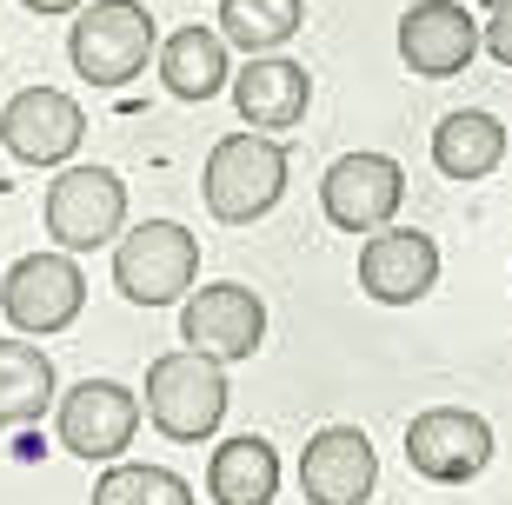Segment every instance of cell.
Returning <instances> with one entry per match:
<instances>
[{
  "mask_svg": "<svg viewBox=\"0 0 512 505\" xmlns=\"http://www.w3.org/2000/svg\"><path fill=\"white\" fill-rule=\"evenodd\" d=\"M147 419H153V432H167L180 446L213 439L220 419H227V359L200 353V346L160 353L147 366Z\"/></svg>",
  "mask_w": 512,
  "mask_h": 505,
  "instance_id": "1",
  "label": "cell"
},
{
  "mask_svg": "<svg viewBox=\"0 0 512 505\" xmlns=\"http://www.w3.org/2000/svg\"><path fill=\"white\" fill-rule=\"evenodd\" d=\"M200 193H207V213L227 226H253L266 220L286 193V147L253 133H227L220 147L207 153V173H200Z\"/></svg>",
  "mask_w": 512,
  "mask_h": 505,
  "instance_id": "2",
  "label": "cell"
},
{
  "mask_svg": "<svg viewBox=\"0 0 512 505\" xmlns=\"http://www.w3.org/2000/svg\"><path fill=\"white\" fill-rule=\"evenodd\" d=\"M200 280V240L180 220H140L114 240V286L133 306H173Z\"/></svg>",
  "mask_w": 512,
  "mask_h": 505,
  "instance_id": "3",
  "label": "cell"
},
{
  "mask_svg": "<svg viewBox=\"0 0 512 505\" xmlns=\"http://www.w3.org/2000/svg\"><path fill=\"white\" fill-rule=\"evenodd\" d=\"M153 47H160V34H153V14L140 0H94V7H80V20L67 27V60H74V74L94 80V87H127V80H140Z\"/></svg>",
  "mask_w": 512,
  "mask_h": 505,
  "instance_id": "4",
  "label": "cell"
},
{
  "mask_svg": "<svg viewBox=\"0 0 512 505\" xmlns=\"http://www.w3.org/2000/svg\"><path fill=\"white\" fill-rule=\"evenodd\" d=\"M47 233L67 253H94L127 233V187L114 167H60L47 187Z\"/></svg>",
  "mask_w": 512,
  "mask_h": 505,
  "instance_id": "5",
  "label": "cell"
},
{
  "mask_svg": "<svg viewBox=\"0 0 512 505\" xmlns=\"http://www.w3.org/2000/svg\"><path fill=\"white\" fill-rule=\"evenodd\" d=\"M87 306V280H80L74 253L60 246V253H27V260L7 266V280H0V313L14 319L20 333H67Z\"/></svg>",
  "mask_w": 512,
  "mask_h": 505,
  "instance_id": "6",
  "label": "cell"
},
{
  "mask_svg": "<svg viewBox=\"0 0 512 505\" xmlns=\"http://www.w3.org/2000/svg\"><path fill=\"white\" fill-rule=\"evenodd\" d=\"M406 459L433 486H466L493 466V426L466 406H433L406 426Z\"/></svg>",
  "mask_w": 512,
  "mask_h": 505,
  "instance_id": "7",
  "label": "cell"
},
{
  "mask_svg": "<svg viewBox=\"0 0 512 505\" xmlns=\"http://www.w3.org/2000/svg\"><path fill=\"white\" fill-rule=\"evenodd\" d=\"M80 133H87V113L60 87H20L0 107V147L14 153L20 167H67Z\"/></svg>",
  "mask_w": 512,
  "mask_h": 505,
  "instance_id": "8",
  "label": "cell"
},
{
  "mask_svg": "<svg viewBox=\"0 0 512 505\" xmlns=\"http://www.w3.org/2000/svg\"><path fill=\"white\" fill-rule=\"evenodd\" d=\"M399 200H406V173H399V160H386V153H340L320 180L326 220L340 226V233H360V240L380 233V226H393Z\"/></svg>",
  "mask_w": 512,
  "mask_h": 505,
  "instance_id": "9",
  "label": "cell"
},
{
  "mask_svg": "<svg viewBox=\"0 0 512 505\" xmlns=\"http://www.w3.org/2000/svg\"><path fill=\"white\" fill-rule=\"evenodd\" d=\"M54 426H60V446L74 452V459L114 466L120 452L133 446V432H140V399L127 386H114V379H80L74 393L60 399Z\"/></svg>",
  "mask_w": 512,
  "mask_h": 505,
  "instance_id": "10",
  "label": "cell"
},
{
  "mask_svg": "<svg viewBox=\"0 0 512 505\" xmlns=\"http://www.w3.org/2000/svg\"><path fill=\"white\" fill-rule=\"evenodd\" d=\"M486 47V20H473L459 0H413L399 14V60L419 80H453Z\"/></svg>",
  "mask_w": 512,
  "mask_h": 505,
  "instance_id": "11",
  "label": "cell"
},
{
  "mask_svg": "<svg viewBox=\"0 0 512 505\" xmlns=\"http://www.w3.org/2000/svg\"><path fill=\"white\" fill-rule=\"evenodd\" d=\"M180 339L200 346L213 359H253L266 339V306L260 293H247L240 280H213L200 293H187L180 306Z\"/></svg>",
  "mask_w": 512,
  "mask_h": 505,
  "instance_id": "12",
  "label": "cell"
},
{
  "mask_svg": "<svg viewBox=\"0 0 512 505\" xmlns=\"http://www.w3.org/2000/svg\"><path fill=\"white\" fill-rule=\"evenodd\" d=\"M380 479V452L360 426H320L300 452V492L306 505H366Z\"/></svg>",
  "mask_w": 512,
  "mask_h": 505,
  "instance_id": "13",
  "label": "cell"
},
{
  "mask_svg": "<svg viewBox=\"0 0 512 505\" xmlns=\"http://www.w3.org/2000/svg\"><path fill=\"white\" fill-rule=\"evenodd\" d=\"M439 280V246L419 226H380L360 246V293L380 306H413Z\"/></svg>",
  "mask_w": 512,
  "mask_h": 505,
  "instance_id": "14",
  "label": "cell"
},
{
  "mask_svg": "<svg viewBox=\"0 0 512 505\" xmlns=\"http://www.w3.org/2000/svg\"><path fill=\"white\" fill-rule=\"evenodd\" d=\"M233 107H240V120H247V127L286 133V127H300L306 107H313V80H306L300 60L247 54V67L233 74Z\"/></svg>",
  "mask_w": 512,
  "mask_h": 505,
  "instance_id": "15",
  "label": "cell"
},
{
  "mask_svg": "<svg viewBox=\"0 0 512 505\" xmlns=\"http://www.w3.org/2000/svg\"><path fill=\"white\" fill-rule=\"evenodd\" d=\"M160 80L173 87V100H213L233 80L227 67V34L213 27H180L160 40Z\"/></svg>",
  "mask_w": 512,
  "mask_h": 505,
  "instance_id": "16",
  "label": "cell"
},
{
  "mask_svg": "<svg viewBox=\"0 0 512 505\" xmlns=\"http://www.w3.org/2000/svg\"><path fill=\"white\" fill-rule=\"evenodd\" d=\"M506 160V127H499L493 113H446L433 133V167L446 173V180H486V173Z\"/></svg>",
  "mask_w": 512,
  "mask_h": 505,
  "instance_id": "17",
  "label": "cell"
},
{
  "mask_svg": "<svg viewBox=\"0 0 512 505\" xmlns=\"http://www.w3.org/2000/svg\"><path fill=\"white\" fill-rule=\"evenodd\" d=\"M207 492H213V505H273V492H280V459H273V446L253 439V432L227 439L207 466Z\"/></svg>",
  "mask_w": 512,
  "mask_h": 505,
  "instance_id": "18",
  "label": "cell"
},
{
  "mask_svg": "<svg viewBox=\"0 0 512 505\" xmlns=\"http://www.w3.org/2000/svg\"><path fill=\"white\" fill-rule=\"evenodd\" d=\"M47 406H54V359L40 346L0 339V432L40 419Z\"/></svg>",
  "mask_w": 512,
  "mask_h": 505,
  "instance_id": "19",
  "label": "cell"
},
{
  "mask_svg": "<svg viewBox=\"0 0 512 505\" xmlns=\"http://www.w3.org/2000/svg\"><path fill=\"white\" fill-rule=\"evenodd\" d=\"M306 27V0H220V34L240 54H280Z\"/></svg>",
  "mask_w": 512,
  "mask_h": 505,
  "instance_id": "20",
  "label": "cell"
},
{
  "mask_svg": "<svg viewBox=\"0 0 512 505\" xmlns=\"http://www.w3.org/2000/svg\"><path fill=\"white\" fill-rule=\"evenodd\" d=\"M94 505H193V486L167 466H133V459H114V466L94 479Z\"/></svg>",
  "mask_w": 512,
  "mask_h": 505,
  "instance_id": "21",
  "label": "cell"
},
{
  "mask_svg": "<svg viewBox=\"0 0 512 505\" xmlns=\"http://www.w3.org/2000/svg\"><path fill=\"white\" fill-rule=\"evenodd\" d=\"M486 54H493L499 67H512V0L493 7V20H486Z\"/></svg>",
  "mask_w": 512,
  "mask_h": 505,
  "instance_id": "22",
  "label": "cell"
},
{
  "mask_svg": "<svg viewBox=\"0 0 512 505\" xmlns=\"http://www.w3.org/2000/svg\"><path fill=\"white\" fill-rule=\"evenodd\" d=\"M20 7H27V14H80L87 0H20Z\"/></svg>",
  "mask_w": 512,
  "mask_h": 505,
  "instance_id": "23",
  "label": "cell"
},
{
  "mask_svg": "<svg viewBox=\"0 0 512 505\" xmlns=\"http://www.w3.org/2000/svg\"><path fill=\"white\" fill-rule=\"evenodd\" d=\"M479 7H506V0H479Z\"/></svg>",
  "mask_w": 512,
  "mask_h": 505,
  "instance_id": "24",
  "label": "cell"
}]
</instances>
